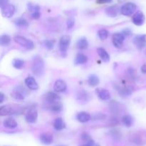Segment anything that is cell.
<instances>
[{
  "label": "cell",
  "mask_w": 146,
  "mask_h": 146,
  "mask_svg": "<svg viewBox=\"0 0 146 146\" xmlns=\"http://www.w3.org/2000/svg\"><path fill=\"white\" fill-rule=\"evenodd\" d=\"M115 88H116L117 91L119 94V95L123 97L128 96L133 91V89L132 87L128 86H116Z\"/></svg>",
  "instance_id": "cell-12"
},
{
  "label": "cell",
  "mask_w": 146,
  "mask_h": 146,
  "mask_svg": "<svg viewBox=\"0 0 146 146\" xmlns=\"http://www.w3.org/2000/svg\"><path fill=\"white\" fill-rule=\"evenodd\" d=\"M125 36L122 33H115L112 36V41L114 46L119 48L123 46Z\"/></svg>",
  "instance_id": "cell-8"
},
{
  "label": "cell",
  "mask_w": 146,
  "mask_h": 146,
  "mask_svg": "<svg viewBox=\"0 0 146 146\" xmlns=\"http://www.w3.org/2000/svg\"><path fill=\"white\" fill-rule=\"evenodd\" d=\"M111 135H112V136L115 138H116V137H118V138H119V136H121L119 132L117 131V130H112V131H111Z\"/></svg>",
  "instance_id": "cell-39"
},
{
  "label": "cell",
  "mask_w": 146,
  "mask_h": 146,
  "mask_svg": "<svg viewBox=\"0 0 146 146\" xmlns=\"http://www.w3.org/2000/svg\"><path fill=\"white\" fill-rule=\"evenodd\" d=\"M25 119L29 123H35L38 119V112L36 108H30L25 114Z\"/></svg>",
  "instance_id": "cell-7"
},
{
  "label": "cell",
  "mask_w": 146,
  "mask_h": 146,
  "mask_svg": "<svg viewBox=\"0 0 146 146\" xmlns=\"http://www.w3.org/2000/svg\"><path fill=\"white\" fill-rule=\"evenodd\" d=\"M14 24L19 28H27L29 26L28 21L24 18H18L14 21Z\"/></svg>",
  "instance_id": "cell-29"
},
{
  "label": "cell",
  "mask_w": 146,
  "mask_h": 146,
  "mask_svg": "<svg viewBox=\"0 0 146 146\" xmlns=\"http://www.w3.org/2000/svg\"><path fill=\"white\" fill-rule=\"evenodd\" d=\"M133 23L136 26H142L145 22V16L143 13L138 11L135 13L132 18Z\"/></svg>",
  "instance_id": "cell-13"
},
{
  "label": "cell",
  "mask_w": 146,
  "mask_h": 146,
  "mask_svg": "<svg viewBox=\"0 0 146 146\" xmlns=\"http://www.w3.org/2000/svg\"><path fill=\"white\" fill-rule=\"evenodd\" d=\"M39 140L41 143L44 145H50L53 143V135L48 133H42L39 135Z\"/></svg>",
  "instance_id": "cell-20"
},
{
  "label": "cell",
  "mask_w": 146,
  "mask_h": 146,
  "mask_svg": "<svg viewBox=\"0 0 146 146\" xmlns=\"http://www.w3.org/2000/svg\"><path fill=\"white\" fill-rule=\"evenodd\" d=\"M46 107L47 109L53 113H59L63 110V105L60 101H57L51 104H47L46 105Z\"/></svg>",
  "instance_id": "cell-18"
},
{
  "label": "cell",
  "mask_w": 146,
  "mask_h": 146,
  "mask_svg": "<svg viewBox=\"0 0 146 146\" xmlns=\"http://www.w3.org/2000/svg\"><path fill=\"white\" fill-rule=\"evenodd\" d=\"M122 34H123L125 36H129L130 34H131V31L129 29H124L123 31Z\"/></svg>",
  "instance_id": "cell-40"
},
{
  "label": "cell",
  "mask_w": 146,
  "mask_h": 146,
  "mask_svg": "<svg viewBox=\"0 0 146 146\" xmlns=\"http://www.w3.org/2000/svg\"><path fill=\"white\" fill-rule=\"evenodd\" d=\"M99 78H98L96 75H95V74H91V75H90L89 76H88V84H89V86H96L98 85V84H99Z\"/></svg>",
  "instance_id": "cell-28"
},
{
  "label": "cell",
  "mask_w": 146,
  "mask_h": 146,
  "mask_svg": "<svg viewBox=\"0 0 146 146\" xmlns=\"http://www.w3.org/2000/svg\"><path fill=\"white\" fill-rule=\"evenodd\" d=\"M118 10L116 6H115V7L113 6V7H108L106 11V14L108 16L111 17H115L118 14Z\"/></svg>",
  "instance_id": "cell-32"
},
{
  "label": "cell",
  "mask_w": 146,
  "mask_h": 146,
  "mask_svg": "<svg viewBox=\"0 0 146 146\" xmlns=\"http://www.w3.org/2000/svg\"><path fill=\"white\" fill-rule=\"evenodd\" d=\"M108 35H109V31L108 30L105 29H101L98 30V36L101 40L107 39Z\"/></svg>",
  "instance_id": "cell-33"
},
{
  "label": "cell",
  "mask_w": 146,
  "mask_h": 146,
  "mask_svg": "<svg viewBox=\"0 0 146 146\" xmlns=\"http://www.w3.org/2000/svg\"><path fill=\"white\" fill-rule=\"evenodd\" d=\"M88 46V42L87 39L84 37L79 38L76 42V47L80 50L86 49Z\"/></svg>",
  "instance_id": "cell-26"
},
{
  "label": "cell",
  "mask_w": 146,
  "mask_h": 146,
  "mask_svg": "<svg viewBox=\"0 0 146 146\" xmlns=\"http://www.w3.org/2000/svg\"><path fill=\"white\" fill-rule=\"evenodd\" d=\"M26 86L28 87L29 89L33 90V91H36L38 88V83L35 80V78L32 76H28L25 78L24 81Z\"/></svg>",
  "instance_id": "cell-16"
},
{
  "label": "cell",
  "mask_w": 146,
  "mask_h": 146,
  "mask_svg": "<svg viewBox=\"0 0 146 146\" xmlns=\"http://www.w3.org/2000/svg\"><path fill=\"white\" fill-rule=\"evenodd\" d=\"M60 99L61 98L56 93L48 91V93L46 94L45 97H44V103L46 104V105H47V104H51L53 103L57 102V101H60Z\"/></svg>",
  "instance_id": "cell-10"
},
{
  "label": "cell",
  "mask_w": 146,
  "mask_h": 146,
  "mask_svg": "<svg viewBox=\"0 0 146 146\" xmlns=\"http://www.w3.org/2000/svg\"><path fill=\"white\" fill-rule=\"evenodd\" d=\"M9 0H0V5H1V8L5 7L6 5L8 4Z\"/></svg>",
  "instance_id": "cell-41"
},
{
  "label": "cell",
  "mask_w": 146,
  "mask_h": 146,
  "mask_svg": "<svg viewBox=\"0 0 146 146\" xmlns=\"http://www.w3.org/2000/svg\"><path fill=\"white\" fill-rule=\"evenodd\" d=\"M44 45L47 49L51 50L54 48V45H55V41L52 39H46L44 41Z\"/></svg>",
  "instance_id": "cell-34"
},
{
  "label": "cell",
  "mask_w": 146,
  "mask_h": 146,
  "mask_svg": "<svg viewBox=\"0 0 146 146\" xmlns=\"http://www.w3.org/2000/svg\"><path fill=\"white\" fill-rule=\"evenodd\" d=\"M18 113V110L11 105H4L0 107V115L7 116L16 114Z\"/></svg>",
  "instance_id": "cell-6"
},
{
  "label": "cell",
  "mask_w": 146,
  "mask_h": 146,
  "mask_svg": "<svg viewBox=\"0 0 146 146\" xmlns=\"http://www.w3.org/2000/svg\"><path fill=\"white\" fill-rule=\"evenodd\" d=\"M1 12L4 17L7 18H11L15 13V7L12 4H7L1 8Z\"/></svg>",
  "instance_id": "cell-14"
},
{
  "label": "cell",
  "mask_w": 146,
  "mask_h": 146,
  "mask_svg": "<svg viewBox=\"0 0 146 146\" xmlns=\"http://www.w3.org/2000/svg\"><path fill=\"white\" fill-rule=\"evenodd\" d=\"M53 126H54V128L56 131H60L66 128V123L64 120H63V118H57L54 121Z\"/></svg>",
  "instance_id": "cell-21"
},
{
  "label": "cell",
  "mask_w": 146,
  "mask_h": 146,
  "mask_svg": "<svg viewBox=\"0 0 146 146\" xmlns=\"http://www.w3.org/2000/svg\"><path fill=\"white\" fill-rule=\"evenodd\" d=\"M113 0H97V2L99 4H107V3L111 2Z\"/></svg>",
  "instance_id": "cell-42"
},
{
  "label": "cell",
  "mask_w": 146,
  "mask_h": 146,
  "mask_svg": "<svg viewBox=\"0 0 146 146\" xmlns=\"http://www.w3.org/2000/svg\"><path fill=\"white\" fill-rule=\"evenodd\" d=\"M31 71L36 76L39 77L44 74V62L42 58L38 56H35L32 59L31 64Z\"/></svg>",
  "instance_id": "cell-1"
},
{
  "label": "cell",
  "mask_w": 146,
  "mask_h": 146,
  "mask_svg": "<svg viewBox=\"0 0 146 146\" xmlns=\"http://www.w3.org/2000/svg\"><path fill=\"white\" fill-rule=\"evenodd\" d=\"M87 61H88V58H87L86 56L82 53H79L76 56L74 62L76 65H81V64H86Z\"/></svg>",
  "instance_id": "cell-25"
},
{
  "label": "cell",
  "mask_w": 146,
  "mask_h": 146,
  "mask_svg": "<svg viewBox=\"0 0 146 146\" xmlns=\"http://www.w3.org/2000/svg\"><path fill=\"white\" fill-rule=\"evenodd\" d=\"M57 146H65V145H57Z\"/></svg>",
  "instance_id": "cell-45"
},
{
  "label": "cell",
  "mask_w": 146,
  "mask_h": 146,
  "mask_svg": "<svg viewBox=\"0 0 146 146\" xmlns=\"http://www.w3.org/2000/svg\"><path fill=\"white\" fill-rule=\"evenodd\" d=\"M80 146H95V143H94V141L93 139L89 140L88 141L86 142L85 143L82 144Z\"/></svg>",
  "instance_id": "cell-38"
},
{
  "label": "cell",
  "mask_w": 146,
  "mask_h": 146,
  "mask_svg": "<svg viewBox=\"0 0 146 146\" xmlns=\"http://www.w3.org/2000/svg\"><path fill=\"white\" fill-rule=\"evenodd\" d=\"M136 5L134 3L128 2L124 4L122 7H121V13L123 16L129 17L131 16L136 10Z\"/></svg>",
  "instance_id": "cell-3"
},
{
  "label": "cell",
  "mask_w": 146,
  "mask_h": 146,
  "mask_svg": "<svg viewBox=\"0 0 146 146\" xmlns=\"http://www.w3.org/2000/svg\"><path fill=\"white\" fill-rule=\"evenodd\" d=\"M133 44L139 50L143 49L146 46V35L139 34L133 38Z\"/></svg>",
  "instance_id": "cell-9"
},
{
  "label": "cell",
  "mask_w": 146,
  "mask_h": 146,
  "mask_svg": "<svg viewBox=\"0 0 146 146\" xmlns=\"http://www.w3.org/2000/svg\"><path fill=\"white\" fill-rule=\"evenodd\" d=\"M81 138L82 139V141H85V142H87V141H88L89 140L91 139L90 135H88L87 133H83L81 135Z\"/></svg>",
  "instance_id": "cell-37"
},
{
  "label": "cell",
  "mask_w": 146,
  "mask_h": 146,
  "mask_svg": "<svg viewBox=\"0 0 146 146\" xmlns=\"http://www.w3.org/2000/svg\"><path fill=\"white\" fill-rule=\"evenodd\" d=\"M97 53L104 62H108L110 61V55L104 48H98L97 49Z\"/></svg>",
  "instance_id": "cell-24"
},
{
  "label": "cell",
  "mask_w": 146,
  "mask_h": 146,
  "mask_svg": "<svg viewBox=\"0 0 146 146\" xmlns=\"http://www.w3.org/2000/svg\"><path fill=\"white\" fill-rule=\"evenodd\" d=\"M74 24H75V20H74V19L70 18L67 20L66 25H67V28H68V29H72L73 27H74Z\"/></svg>",
  "instance_id": "cell-36"
},
{
  "label": "cell",
  "mask_w": 146,
  "mask_h": 146,
  "mask_svg": "<svg viewBox=\"0 0 146 146\" xmlns=\"http://www.w3.org/2000/svg\"><path fill=\"white\" fill-rule=\"evenodd\" d=\"M27 94V90L22 86H17L11 92V96L16 100H24Z\"/></svg>",
  "instance_id": "cell-4"
},
{
  "label": "cell",
  "mask_w": 146,
  "mask_h": 146,
  "mask_svg": "<svg viewBox=\"0 0 146 146\" xmlns=\"http://www.w3.org/2000/svg\"><path fill=\"white\" fill-rule=\"evenodd\" d=\"M122 122L125 126L130 128L133 125L134 122V119L131 115H125L122 118Z\"/></svg>",
  "instance_id": "cell-27"
},
{
  "label": "cell",
  "mask_w": 146,
  "mask_h": 146,
  "mask_svg": "<svg viewBox=\"0 0 146 146\" xmlns=\"http://www.w3.org/2000/svg\"><path fill=\"white\" fill-rule=\"evenodd\" d=\"M105 114L102 113H96L93 115L92 118L94 120H104L106 118Z\"/></svg>",
  "instance_id": "cell-35"
},
{
  "label": "cell",
  "mask_w": 146,
  "mask_h": 146,
  "mask_svg": "<svg viewBox=\"0 0 146 146\" xmlns=\"http://www.w3.org/2000/svg\"><path fill=\"white\" fill-rule=\"evenodd\" d=\"M24 64H25V62H24V60L20 59V58H15L12 61L13 66L17 69H21L24 67Z\"/></svg>",
  "instance_id": "cell-31"
},
{
  "label": "cell",
  "mask_w": 146,
  "mask_h": 146,
  "mask_svg": "<svg viewBox=\"0 0 146 146\" xmlns=\"http://www.w3.org/2000/svg\"><path fill=\"white\" fill-rule=\"evenodd\" d=\"M14 41L17 44H19L21 46L24 47V48H27L28 50H31L34 48L35 45L34 43L32 41H31L29 38H26L24 36H16L14 38Z\"/></svg>",
  "instance_id": "cell-2"
},
{
  "label": "cell",
  "mask_w": 146,
  "mask_h": 146,
  "mask_svg": "<svg viewBox=\"0 0 146 146\" xmlns=\"http://www.w3.org/2000/svg\"><path fill=\"white\" fill-rule=\"evenodd\" d=\"M11 37L7 34H3L0 36V44L2 46H5L9 45L11 43Z\"/></svg>",
  "instance_id": "cell-30"
},
{
  "label": "cell",
  "mask_w": 146,
  "mask_h": 146,
  "mask_svg": "<svg viewBox=\"0 0 146 146\" xmlns=\"http://www.w3.org/2000/svg\"><path fill=\"white\" fill-rule=\"evenodd\" d=\"M98 98L102 101H108L111 98V94L109 91L104 88L98 89Z\"/></svg>",
  "instance_id": "cell-22"
},
{
  "label": "cell",
  "mask_w": 146,
  "mask_h": 146,
  "mask_svg": "<svg viewBox=\"0 0 146 146\" xmlns=\"http://www.w3.org/2000/svg\"><path fill=\"white\" fill-rule=\"evenodd\" d=\"M141 72L143 74H146V64H143V65L141 66Z\"/></svg>",
  "instance_id": "cell-43"
},
{
  "label": "cell",
  "mask_w": 146,
  "mask_h": 146,
  "mask_svg": "<svg viewBox=\"0 0 146 146\" xmlns=\"http://www.w3.org/2000/svg\"><path fill=\"white\" fill-rule=\"evenodd\" d=\"M4 96H4V94H3V93H0V103H3L4 98H5Z\"/></svg>",
  "instance_id": "cell-44"
},
{
  "label": "cell",
  "mask_w": 146,
  "mask_h": 146,
  "mask_svg": "<svg viewBox=\"0 0 146 146\" xmlns=\"http://www.w3.org/2000/svg\"><path fill=\"white\" fill-rule=\"evenodd\" d=\"M76 100L81 104H85L90 101V95L85 90H79L76 94Z\"/></svg>",
  "instance_id": "cell-11"
},
{
  "label": "cell",
  "mask_w": 146,
  "mask_h": 146,
  "mask_svg": "<svg viewBox=\"0 0 146 146\" xmlns=\"http://www.w3.org/2000/svg\"><path fill=\"white\" fill-rule=\"evenodd\" d=\"M71 43V37L68 35H64L61 37L58 42V46L61 53H66L68 46Z\"/></svg>",
  "instance_id": "cell-5"
},
{
  "label": "cell",
  "mask_w": 146,
  "mask_h": 146,
  "mask_svg": "<svg viewBox=\"0 0 146 146\" xmlns=\"http://www.w3.org/2000/svg\"><path fill=\"white\" fill-rule=\"evenodd\" d=\"M67 85L66 83L64 80L58 79L56 81L54 85V90L56 93L64 92L66 90Z\"/></svg>",
  "instance_id": "cell-15"
},
{
  "label": "cell",
  "mask_w": 146,
  "mask_h": 146,
  "mask_svg": "<svg viewBox=\"0 0 146 146\" xmlns=\"http://www.w3.org/2000/svg\"><path fill=\"white\" fill-rule=\"evenodd\" d=\"M76 118L77 121L80 123H85L89 121L91 119V116L88 113L85 112V111H82V112H79L76 114Z\"/></svg>",
  "instance_id": "cell-19"
},
{
  "label": "cell",
  "mask_w": 146,
  "mask_h": 146,
  "mask_svg": "<svg viewBox=\"0 0 146 146\" xmlns=\"http://www.w3.org/2000/svg\"><path fill=\"white\" fill-rule=\"evenodd\" d=\"M3 125L5 128H9V129H14L18 126V123L14 118H7L4 120Z\"/></svg>",
  "instance_id": "cell-23"
},
{
  "label": "cell",
  "mask_w": 146,
  "mask_h": 146,
  "mask_svg": "<svg viewBox=\"0 0 146 146\" xmlns=\"http://www.w3.org/2000/svg\"><path fill=\"white\" fill-rule=\"evenodd\" d=\"M28 9L31 13V17L34 19H38L41 17V12H40V8L38 6L34 5V4H28Z\"/></svg>",
  "instance_id": "cell-17"
}]
</instances>
